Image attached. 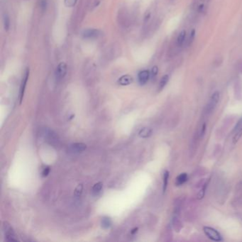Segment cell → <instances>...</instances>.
I'll use <instances>...</instances> for the list:
<instances>
[{
  "mask_svg": "<svg viewBox=\"0 0 242 242\" xmlns=\"http://www.w3.org/2000/svg\"><path fill=\"white\" fill-rule=\"evenodd\" d=\"M203 231L209 239L214 241H221L222 240V237L219 231H217L216 229L210 227H203Z\"/></svg>",
  "mask_w": 242,
  "mask_h": 242,
  "instance_id": "cell-1",
  "label": "cell"
},
{
  "mask_svg": "<svg viewBox=\"0 0 242 242\" xmlns=\"http://www.w3.org/2000/svg\"><path fill=\"white\" fill-rule=\"evenodd\" d=\"M67 70H68V68H67L66 63H60L57 66L56 71H55V78H56V81L62 80L66 77Z\"/></svg>",
  "mask_w": 242,
  "mask_h": 242,
  "instance_id": "cell-2",
  "label": "cell"
},
{
  "mask_svg": "<svg viewBox=\"0 0 242 242\" xmlns=\"http://www.w3.org/2000/svg\"><path fill=\"white\" fill-rule=\"evenodd\" d=\"M219 97H220V95H219V92H215L213 93L212 95H211L210 97V99H209L208 104H207V107H206L207 114L209 115V114H211L213 111H214V109L215 107H216L217 103L219 102Z\"/></svg>",
  "mask_w": 242,
  "mask_h": 242,
  "instance_id": "cell-3",
  "label": "cell"
},
{
  "mask_svg": "<svg viewBox=\"0 0 242 242\" xmlns=\"http://www.w3.org/2000/svg\"><path fill=\"white\" fill-rule=\"evenodd\" d=\"M28 77H29V69L26 68L25 70V72H24L23 78H22L21 86H20V90H19V103L20 104H21L22 100H23L24 92H25L26 86V84H27Z\"/></svg>",
  "mask_w": 242,
  "mask_h": 242,
  "instance_id": "cell-4",
  "label": "cell"
},
{
  "mask_svg": "<svg viewBox=\"0 0 242 242\" xmlns=\"http://www.w3.org/2000/svg\"><path fill=\"white\" fill-rule=\"evenodd\" d=\"M99 35L100 31L96 28H87L82 32V36L85 39H95L98 38Z\"/></svg>",
  "mask_w": 242,
  "mask_h": 242,
  "instance_id": "cell-5",
  "label": "cell"
},
{
  "mask_svg": "<svg viewBox=\"0 0 242 242\" xmlns=\"http://www.w3.org/2000/svg\"><path fill=\"white\" fill-rule=\"evenodd\" d=\"M87 148L86 144L83 143H75L69 146V152L70 153L77 154L82 153Z\"/></svg>",
  "mask_w": 242,
  "mask_h": 242,
  "instance_id": "cell-6",
  "label": "cell"
},
{
  "mask_svg": "<svg viewBox=\"0 0 242 242\" xmlns=\"http://www.w3.org/2000/svg\"><path fill=\"white\" fill-rule=\"evenodd\" d=\"M44 135L45 138L46 139V140H47L50 144H56L58 141L57 134L55 133L53 131H52V130H50L49 129H46L44 130Z\"/></svg>",
  "mask_w": 242,
  "mask_h": 242,
  "instance_id": "cell-7",
  "label": "cell"
},
{
  "mask_svg": "<svg viewBox=\"0 0 242 242\" xmlns=\"http://www.w3.org/2000/svg\"><path fill=\"white\" fill-rule=\"evenodd\" d=\"M4 228H5V237L7 241H17V239L15 238V234L13 229L10 225L7 222H5L4 224Z\"/></svg>",
  "mask_w": 242,
  "mask_h": 242,
  "instance_id": "cell-8",
  "label": "cell"
},
{
  "mask_svg": "<svg viewBox=\"0 0 242 242\" xmlns=\"http://www.w3.org/2000/svg\"><path fill=\"white\" fill-rule=\"evenodd\" d=\"M150 76V72L147 70H144L140 71L138 74V80H139V82L140 83V85H145L146 82H148V80H149Z\"/></svg>",
  "mask_w": 242,
  "mask_h": 242,
  "instance_id": "cell-9",
  "label": "cell"
},
{
  "mask_svg": "<svg viewBox=\"0 0 242 242\" xmlns=\"http://www.w3.org/2000/svg\"><path fill=\"white\" fill-rule=\"evenodd\" d=\"M134 79L131 75H122L121 78H119V80H118V83L120 85H122V86H126V85H129L130 84H131L133 82Z\"/></svg>",
  "mask_w": 242,
  "mask_h": 242,
  "instance_id": "cell-10",
  "label": "cell"
},
{
  "mask_svg": "<svg viewBox=\"0 0 242 242\" xmlns=\"http://www.w3.org/2000/svg\"><path fill=\"white\" fill-rule=\"evenodd\" d=\"M173 227L176 232H180L181 229L182 228V224L178 217L175 216L173 218Z\"/></svg>",
  "mask_w": 242,
  "mask_h": 242,
  "instance_id": "cell-11",
  "label": "cell"
},
{
  "mask_svg": "<svg viewBox=\"0 0 242 242\" xmlns=\"http://www.w3.org/2000/svg\"><path fill=\"white\" fill-rule=\"evenodd\" d=\"M152 133H153V131H152L151 129L145 127L140 130V131L139 132V135L141 138H148L152 135Z\"/></svg>",
  "mask_w": 242,
  "mask_h": 242,
  "instance_id": "cell-12",
  "label": "cell"
},
{
  "mask_svg": "<svg viewBox=\"0 0 242 242\" xmlns=\"http://www.w3.org/2000/svg\"><path fill=\"white\" fill-rule=\"evenodd\" d=\"M188 174L184 173H181L180 176H178L176 178V185L177 186H182L185 182L188 180Z\"/></svg>",
  "mask_w": 242,
  "mask_h": 242,
  "instance_id": "cell-13",
  "label": "cell"
},
{
  "mask_svg": "<svg viewBox=\"0 0 242 242\" xmlns=\"http://www.w3.org/2000/svg\"><path fill=\"white\" fill-rule=\"evenodd\" d=\"M102 182H97L96 184L94 185L92 188V194L94 195H97L101 192L102 190Z\"/></svg>",
  "mask_w": 242,
  "mask_h": 242,
  "instance_id": "cell-14",
  "label": "cell"
},
{
  "mask_svg": "<svg viewBox=\"0 0 242 242\" xmlns=\"http://www.w3.org/2000/svg\"><path fill=\"white\" fill-rule=\"evenodd\" d=\"M102 227L104 229H108L111 226V220L108 217H105L102 219Z\"/></svg>",
  "mask_w": 242,
  "mask_h": 242,
  "instance_id": "cell-15",
  "label": "cell"
},
{
  "mask_svg": "<svg viewBox=\"0 0 242 242\" xmlns=\"http://www.w3.org/2000/svg\"><path fill=\"white\" fill-rule=\"evenodd\" d=\"M168 80H169V76H168V75H165L164 76H163V78L160 79L159 85H158V89H159V90H162V89L164 88L165 86L167 85Z\"/></svg>",
  "mask_w": 242,
  "mask_h": 242,
  "instance_id": "cell-16",
  "label": "cell"
},
{
  "mask_svg": "<svg viewBox=\"0 0 242 242\" xmlns=\"http://www.w3.org/2000/svg\"><path fill=\"white\" fill-rule=\"evenodd\" d=\"M186 31H182L179 34V35L178 36V38H177V44H178V46H181L185 41V39H186Z\"/></svg>",
  "mask_w": 242,
  "mask_h": 242,
  "instance_id": "cell-17",
  "label": "cell"
},
{
  "mask_svg": "<svg viewBox=\"0 0 242 242\" xmlns=\"http://www.w3.org/2000/svg\"><path fill=\"white\" fill-rule=\"evenodd\" d=\"M168 179H169V172L166 170L163 173V191L165 192L167 189L168 184Z\"/></svg>",
  "mask_w": 242,
  "mask_h": 242,
  "instance_id": "cell-18",
  "label": "cell"
},
{
  "mask_svg": "<svg viewBox=\"0 0 242 242\" xmlns=\"http://www.w3.org/2000/svg\"><path fill=\"white\" fill-rule=\"evenodd\" d=\"M3 22H4V27H5V31H8L10 27V20L7 14H4Z\"/></svg>",
  "mask_w": 242,
  "mask_h": 242,
  "instance_id": "cell-19",
  "label": "cell"
},
{
  "mask_svg": "<svg viewBox=\"0 0 242 242\" xmlns=\"http://www.w3.org/2000/svg\"><path fill=\"white\" fill-rule=\"evenodd\" d=\"M82 190H83V186L82 184H79L78 186L76 187L75 190L74 191V195L75 198H80L81 195L82 193Z\"/></svg>",
  "mask_w": 242,
  "mask_h": 242,
  "instance_id": "cell-20",
  "label": "cell"
},
{
  "mask_svg": "<svg viewBox=\"0 0 242 242\" xmlns=\"http://www.w3.org/2000/svg\"><path fill=\"white\" fill-rule=\"evenodd\" d=\"M207 182H205V184L204 185V186H203L202 188H200V190L199 191V192L198 194V200H202V199L204 198L205 194V190H206V188H207Z\"/></svg>",
  "mask_w": 242,
  "mask_h": 242,
  "instance_id": "cell-21",
  "label": "cell"
},
{
  "mask_svg": "<svg viewBox=\"0 0 242 242\" xmlns=\"http://www.w3.org/2000/svg\"><path fill=\"white\" fill-rule=\"evenodd\" d=\"M77 2H78V0H64V4L66 7L70 8L74 7L76 5Z\"/></svg>",
  "mask_w": 242,
  "mask_h": 242,
  "instance_id": "cell-22",
  "label": "cell"
},
{
  "mask_svg": "<svg viewBox=\"0 0 242 242\" xmlns=\"http://www.w3.org/2000/svg\"><path fill=\"white\" fill-rule=\"evenodd\" d=\"M241 137H242V129L239 130V131H238L237 132H236L234 137L233 138V143L234 144L237 143L238 141L241 139Z\"/></svg>",
  "mask_w": 242,
  "mask_h": 242,
  "instance_id": "cell-23",
  "label": "cell"
},
{
  "mask_svg": "<svg viewBox=\"0 0 242 242\" xmlns=\"http://www.w3.org/2000/svg\"><path fill=\"white\" fill-rule=\"evenodd\" d=\"M48 2L47 0H40V7L43 11H45L47 8Z\"/></svg>",
  "mask_w": 242,
  "mask_h": 242,
  "instance_id": "cell-24",
  "label": "cell"
},
{
  "mask_svg": "<svg viewBox=\"0 0 242 242\" xmlns=\"http://www.w3.org/2000/svg\"><path fill=\"white\" fill-rule=\"evenodd\" d=\"M158 67L157 66H153V68H152L151 73H150V76H151L152 78H155V77L158 74Z\"/></svg>",
  "mask_w": 242,
  "mask_h": 242,
  "instance_id": "cell-25",
  "label": "cell"
},
{
  "mask_svg": "<svg viewBox=\"0 0 242 242\" xmlns=\"http://www.w3.org/2000/svg\"><path fill=\"white\" fill-rule=\"evenodd\" d=\"M241 129H242V118L239 120V121H238L237 124L236 125V127L234 128V131L237 132L238 131H239V130H241Z\"/></svg>",
  "mask_w": 242,
  "mask_h": 242,
  "instance_id": "cell-26",
  "label": "cell"
},
{
  "mask_svg": "<svg viewBox=\"0 0 242 242\" xmlns=\"http://www.w3.org/2000/svg\"><path fill=\"white\" fill-rule=\"evenodd\" d=\"M49 173H50V168L49 167L45 168L43 170V172H42L43 177H46L48 174H49Z\"/></svg>",
  "mask_w": 242,
  "mask_h": 242,
  "instance_id": "cell-27",
  "label": "cell"
},
{
  "mask_svg": "<svg viewBox=\"0 0 242 242\" xmlns=\"http://www.w3.org/2000/svg\"><path fill=\"white\" fill-rule=\"evenodd\" d=\"M205 131H206V124L204 123L203 124V125L202 126V127H201L200 133V137H203V136L205 135Z\"/></svg>",
  "mask_w": 242,
  "mask_h": 242,
  "instance_id": "cell-28",
  "label": "cell"
},
{
  "mask_svg": "<svg viewBox=\"0 0 242 242\" xmlns=\"http://www.w3.org/2000/svg\"><path fill=\"white\" fill-rule=\"evenodd\" d=\"M195 30L193 29L192 32H191L190 36V39H189V44H192L193 40H194L195 38Z\"/></svg>",
  "mask_w": 242,
  "mask_h": 242,
  "instance_id": "cell-29",
  "label": "cell"
},
{
  "mask_svg": "<svg viewBox=\"0 0 242 242\" xmlns=\"http://www.w3.org/2000/svg\"><path fill=\"white\" fill-rule=\"evenodd\" d=\"M137 230H138V228H134L133 230H132V231H131V234H135L136 232H137Z\"/></svg>",
  "mask_w": 242,
  "mask_h": 242,
  "instance_id": "cell-30",
  "label": "cell"
}]
</instances>
